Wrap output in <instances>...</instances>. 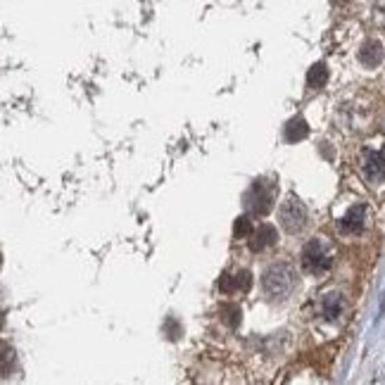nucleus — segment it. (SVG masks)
I'll return each mask as SVG.
<instances>
[{
	"mask_svg": "<svg viewBox=\"0 0 385 385\" xmlns=\"http://www.w3.org/2000/svg\"><path fill=\"white\" fill-rule=\"evenodd\" d=\"M297 285H299L297 271L290 262L271 264L262 276L264 295H267L269 299H274V302H283V299H288L292 292L297 290Z\"/></svg>",
	"mask_w": 385,
	"mask_h": 385,
	"instance_id": "f257e3e1",
	"label": "nucleus"
},
{
	"mask_svg": "<svg viewBox=\"0 0 385 385\" xmlns=\"http://www.w3.org/2000/svg\"><path fill=\"white\" fill-rule=\"evenodd\" d=\"M333 247L331 242H326L324 238H312L302 247V255H299V262L302 267L309 271L312 276H324L328 269L333 267Z\"/></svg>",
	"mask_w": 385,
	"mask_h": 385,
	"instance_id": "f03ea898",
	"label": "nucleus"
},
{
	"mask_svg": "<svg viewBox=\"0 0 385 385\" xmlns=\"http://www.w3.org/2000/svg\"><path fill=\"white\" fill-rule=\"evenodd\" d=\"M274 200H276V185L267 181V178H257L247 188L245 197H242V205H245V212L250 217H264L274 207Z\"/></svg>",
	"mask_w": 385,
	"mask_h": 385,
	"instance_id": "7ed1b4c3",
	"label": "nucleus"
},
{
	"mask_svg": "<svg viewBox=\"0 0 385 385\" xmlns=\"http://www.w3.org/2000/svg\"><path fill=\"white\" fill-rule=\"evenodd\" d=\"M278 221H281L283 231L299 233L307 226V207L297 197H288L278 210Z\"/></svg>",
	"mask_w": 385,
	"mask_h": 385,
	"instance_id": "20e7f679",
	"label": "nucleus"
},
{
	"mask_svg": "<svg viewBox=\"0 0 385 385\" xmlns=\"http://www.w3.org/2000/svg\"><path fill=\"white\" fill-rule=\"evenodd\" d=\"M250 285H252V274L247 269H235V271H226L219 281V290L224 295H235V292H247Z\"/></svg>",
	"mask_w": 385,
	"mask_h": 385,
	"instance_id": "39448f33",
	"label": "nucleus"
},
{
	"mask_svg": "<svg viewBox=\"0 0 385 385\" xmlns=\"http://www.w3.org/2000/svg\"><path fill=\"white\" fill-rule=\"evenodd\" d=\"M361 174L366 176L369 183L385 181V155L378 150H366L361 155Z\"/></svg>",
	"mask_w": 385,
	"mask_h": 385,
	"instance_id": "423d86ee",
	"label": "nucleus"
},
{
	"mask_svg": "<svg viewBox=\"0 0 385 385\" xmlns=\"http://www.w3.org/2000/svg\"><path fill=\"white\" fill-rule=\"evenodd\" d=\"M278 240V231L274 224H260L250 233V250L252 252H264V250L274 247Z\"/></svg>",
	"mask_w": 385,
	"mask_h": 385,
	"instance_id": "0eeeda50",
	"label": "nucleus"
},
{
	"mask_svg": "<svg viewBox=\"0 0 385 385\" xmlns=\"http://www.w3.org/2000/svg\"><path fill=\"white\" fill-rule=\"evenodd\" d=\"M364 221H366V205H354L352 210L338 221V228H340V233L354 235V233H361Z\"/></svg>",
	"mask_w": 385,
	"mask_h": 385,
	"instance_id": "6e6552de",
	"label": "nucleus"
},
{
	"mask_svg": "<svg viewBox=\"0 0 385 385\" xmlns=\"http://www.w3.org/2000/svg\"><path fill=\"white\" fill-rule=\"evenodd\" d=\"M342 312H345V297H342L340 292H328V295L321 297L319 314L326 321H335Z\"/></svg>",
	"mask_w": 385,
	"mask_h": 385,
	"instance_id": "1a4fd4ad",
	"label": "nucleus"
},
{
	"mask_svg": "<svg viewBox=\"0 0 385 385\" xmlns=\"http://www.w3.org/2000/svg\"><path fill=\"white\" fill-rule=\"evenodd\" d=\"M359 62L364 67L374 69L383 62V46L378 41H366L359 50Z\"/></svg>",
	"mask_w": 385,
	"mask_h": 385,
	"instance_id": "9d476101",
	"label": "nucleus"
},
{
	"mask_svg": "<svg viewBox=\"0 0 385 385\" xmlns=\"http://www.w3.org/2000/svg\"><path fill=\"white\" fill-rule=\"evenodd\" d=\"M307 133H309V126H307V121L302 117H292L288 124H285V140L288 143H297L307 138Z\"/></svg>",
	"mask_w": 385,
	"mask_h": 385,
	"instance_id": "9b49d317",
	"label": "nucleus"
},
{
	"mask_svg": "<svg viewBox=\"0 0 385 385\" xmlns=\"http://www.w3.org/2000/svg\"><path fill=\"white\" fill-rule=\"evenodd\" d=\"M326 81H328L326 64H324V62H317V64H314V67L309 69V74H307V83H309V88L319 91V88H324Z\"/></svg>",
	"mask_w": 385,
	"mask_h": 385,
	"instance_id": "f8f14e48",
	"label": "nucleus"
},
{
	"mask_svg": "<svg viewBox=\"0 0 385 385\" xmlns=\"http://www.w3.org/2000/svg\"><path fill=\"white\" fill-rule=\"evenodd\" d=\"M240 317H242V312H240L238 304L226 302L224 307H221V319H224V324H226L228 328H238Z\"/></svg>",
	"mask_w": 385,
	"mask_h": 385,
	"instance_id": "ddd939ff",
	"label": "nucleus"
},
{
	"mask_svg": "<svg viewBox=\"0 0 385 385\" xmlns=\"http://www.w3.org/2000/svg\"><path fill=\"white\" fill-rule=\"evenodd\" d=\"M252 231H255V226H252V221H250V214L235 219V226H233L235 238H250V233H252Z\"/></svg>",
	"mask_w": 385,
	"mask_h": 385,
	"instance_id": "4468645a",
	"label": "nucleus"
},
{
	"mask_svg": "<svg viewBox=\"0 0 385 385\" xmlns=\"http://www.w3.org/2000/svg\"><path fill=\"white\" fill-rule=\"evenodd\" d=\"M169 331H171L169 338H178V326H176L174 319H169Z\"/></svg>",
	"mask_w": 385,
	"mask_h": 385,
	"instance_id": "2eb2a0df",
	"label": "nucleus"
}]
</instances>
